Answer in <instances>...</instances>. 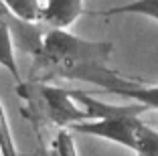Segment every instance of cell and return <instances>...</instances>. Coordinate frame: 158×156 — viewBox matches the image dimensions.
<instances>
[{
    "instance_id": "1",
    "label": "cell",
    "mask_w": 158,
    "mask_h": 156,
    "mask_svg": "<svg viewBox=\"0 0 158 156\" xmlns=\"http://www.w3.org/2000/svg\"><path fill=\"white\" fill-rule=\"evenodd\" d=\"M114 45L107 41H87L67 28H47L39 51L33 55V81H47L51 77L73 79L77 71L91 65H107Z\"/></svg>"
},
{
    "instance_id": "2",
    "label": "cell",
    "mask_w": 158,
    "mask_h": 156,
    "mask_svg": "<svg viewBox=\"0 0 158 156\" xmlns=\"http://www.w3.org/2000/svg\"><path fill=\"white\" fill-rule=\"evenodd\" d=\"M144 112V108L134 101L112 106V110L103 118L75 124L71 126V130L103 138L107 142L132 150L136 156H158V130L140 120V114Z\"/></svg>"
},
{
    "instance_id": "3",
    "label": "cell",
    "mask_w": 158,
    "mask_h": 156,
    "mask_svg": "<svg viewBox=\"0 0 158 156\" xmlns=\"http://www.w3.org/2000/svg\"><path fill=\"white\" fill-rule=\"evenodd\" d=\"M73 79L98 85V87L106 89V91L114 93V95H120V97H126V99L134 101V103H140L146 112L148 110L158 112V85L142 83L140 79L124 77L118 71L110 69L107 65L85 67L81 71H77L73 75Z\"/></svg>"
},
{
    "instance_id": "4",
    "label": "cell",
    "mask_w": 158,
    "mask_h": 156,
    "mask_svg": "<svg viewBox=\"0 0 158 156\" xmlns=\"http://www.w3.org/2000/svg\"><path fill=\"white\" fill-rule=\"evenodd\" d=\"M37 89V95L41 103L45 106V114L55 126L59 128H71L75 124L87 122V114L81 110L77 101L71 95V89L55 87L45 81H35L33 85Z\"/></svg>"
},
{
    "instance_id": "5",
    "label": "cell",
    "mask_w": 158,
    "mask_h": 156,
    "mask_svg": "<svg viewBox=\"0 0 158 156\" xmlns=\"http://www.w3.org/2000/svg\"><path fill=\"white\" fill-rule=\"evenodd\" d=\"M85 12V0H43L41 24L47 28H69Z\"/></svg>"
},
{
    "instance_id": "6",
    "label": "cell",
    "mask_w": 158,
    "mask_h": 156,
    "mask_svg": "<svg viewBox=\"0 0 158 156\" xmlns=\"http://www.w3.org/2000/svg\"><path fill=\"white\" fill-rule=\"evenodd\" d=\"M89 14L98 16H122V14H138V16H148V19L158 20V0H132L126 4L110 6V8L93 10Z\"/></svg>"
},
{
    "instance_id": "7",
    "label": "cell",
    "mask_w": 158,
    "mask_h": 156,
    "mask_svg": "<svg viewBox=\"0 0 158 156\" xmlns=\"http://www.w3.org/2000/svg\"><path fill=\"white\" fill-rule=\"evenodd\" d=\"M0 67H4L6 71H10L16 83H23L20 79V71L16 59H14V39H12V31H10L8 20L0 19Z\"/></svg>"
},
{
    "instance_id": "8",
    "label": "cell",
    "mask_w": 158,
    "mask_h": 156,
    "mask_svg": "<svg viewBox=\"0 0 158 156\" xmlns=\"http://www.w3.org/2000/svg\"><path fill=\"white\" fill-rule=\"evenodd\" d=\"M6 12L23 23H39L41 24L43 0H2Z\"/></svg>"
},
{
    "instance_id": "9",
    "label": "cell",
    "mask_w": 158,
    "mask_h": 156,
    "mask_svg": "<svg viewBox=\"0 0 158 156\" xmlns=\"http://www.w3.org/2000/svg\"><path fill=\"white\" fill-rule=\"evenodd\" d=\"M0 156H20L16 142H14L12 130H10L8 114L4 110V103L0 99Z\"/></svg>"
},
{
    "instance_id": "10",
    "label": "cell",
    "mask_w": 158,
    "mask_h": 156,
    "mask_svg": "<svg viewBox=\"0 0 158 156\" xmlns=\"http://www.w3.org/2000/svg\"><path fill=\"white\" fill-rule=\"evenodd\" d=\"M0 19H4V20H12V16H10L8 12H6V8H4V4H2V0H0Z\"/></svg>"
}]
</instances>
